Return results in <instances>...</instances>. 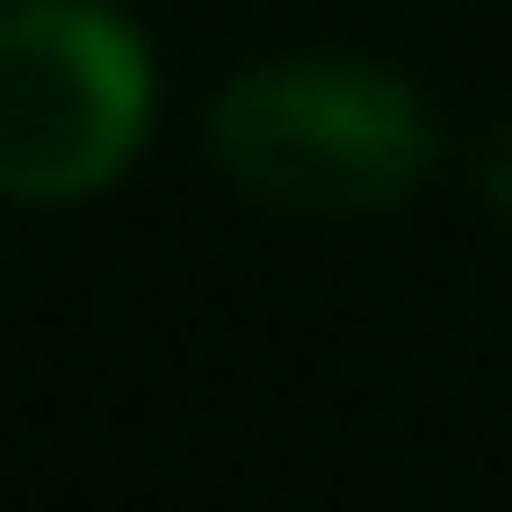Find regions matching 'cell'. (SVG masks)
I'll return each instance as SVG.
<instances>
[{
  "label": "cell",
  "instance_id": "3",
  "mask_svg": "<svg viewBox=\"0 0 512 512\" xmlns=\"http://www.w3.org/2000/svg\"><path fill=\"white\" fill-rule=\"evenodd\" d=\"M477 189L512 216V117H495V126L477 135Z\"/></svg>",
  "mask_w": 512,
  "mask_h": 512
},
{
  "label": "cell",
  "instance_id": "2",
  "mask_svg": "<svg viewBox=\"0 0 512 512\" xmlns=\"http://www.w3.org/2000/svg\"><path fill=\"white\" fill-rule=\"evenodd\" d=\"M153 108L144 36L99 0H9L0 18V180L9 198L99 189Z\"/></svg>",
  "mask_w": 512,
  "mask_h": 512
},
{
  "label": "cell",
  "instance_id": "1",
  "mask_svg": "<svg viewBox=\"0 0 512 512\" xmlns=\"http://www.w3.org/2000/svg\"><path fill=\"white\" fill-rule=\"evenodd\" d=\"M207 153L234 189L306 216H360L432 162V108L360 54H261L207 99Z\"/></svg>",
  "mask_w": 512,
  "mask_h": 512
}]
</instances>
